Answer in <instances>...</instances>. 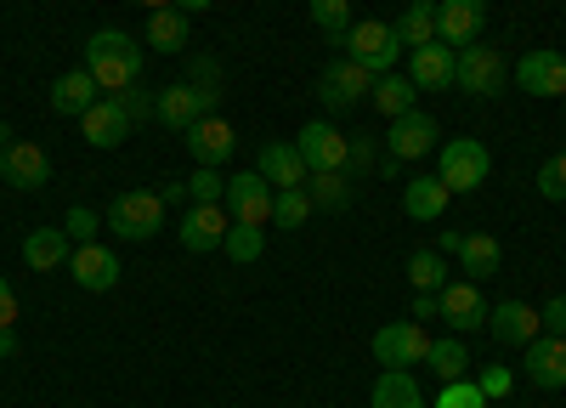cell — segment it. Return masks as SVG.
Returning a JSON list of instances; mask_svg holds the SVG:
<instances>
[{"mask_svg": "<svg viewBox=\"0 0 566 408\" xmlns=\"http://www.w3.org/2000/svg\"><path fill=\"white\" fill-rule=\"evenodd\" d=\"M85 69H91V80L103 85V97H114V91L136 85V74H142V45H136L125 29H97V34L85 40Z\"/></svg>", "mask_w": 566, "mask_h": 408, "instance_id": "cell-1", "label": "cell"}, {"mask_svg": "<svg viewBox=\"0 0 566 408\" xmlns=\"http://www.w3.org/2000/svg\"><path fill=\"white\" fill-rule=\"evenodd\" d=\"M488 170H493V154L476 136H453V143L437 148V176H442L448 193H476L488 181Z\"/></svg>", "mask_w": 566, "mask_h": 408, "instance_id": "cell-2", "label": "cell"}, {"mask_svg": "<svg viewBox=\"0 0 566 408\" xmlns=\"http://www.w3.org/2000/svg\"><path fill=\"white\" fill-rule=\"evenodd\" d=\"M346 57H352V63H363L374 80H380V74H391V69H397L402 40H397V29H391V23L368 18V23H352V34H346Z\"/></svg>", "mask_w": 566, "mask_h": 408, "instance_id": "cell-3", "label": "cell"}, {"mask_svg": "<svg viewBox=\"0 0 566 408\" xmlns=\"http://www.w3.org/2000/svg\"><path fill=\"white\" fill-rule=\"evenodd\" d=\"M165 227V199L159 193H119L108 205V233L125 239V244H142V239H154Z\"/></svg>", "mask_w": 566, "mask_h": 408, "instance_id": "cell-4", "label": "cell"}, {"mask_svg": "<svg viewBox=\"0 0 566 408\" xmlns=\"http://www.w3.org/2000/svg\"><path fill=\"white\" fill-rule=\"evenodd\" d=\"M510 80V63L493 52V45H459V69H453V85H464L470 97H499Z\"/></svg>", "mask_w": 566, "mask_h": 408, "instance_id": "cell-5", "label": "cell"}, {"mask_svg": "<svg viewBox=\"0 0 566 408\" xmlns=\"http://www.w3.org/2000/svg\"><path fill=\"white\" fill-rule=\"evenodd\" d=\"M374 91V74L363 69V63H352V57H335L323 74H317V97H323V108L328 114H346V108H357L363 97Z\"/></svg>", "mask_w": 566, "mask_h": 408, "instance_id": "cell-6", "label": "cell"}, {"mask_svg": "<svg viewBox=\"0 0 566 408\" xmlns=\"http://www.w3.org/2000/svg\"><path fill=\"white\" fill-rule=\"evenodd\" d=\"M437 250H442V255H453V261L464 266V279H470V284L493 279L499 261H504V250H499V239H493V233H442V239H437Z\"/></svg>", "mask_w": 566, "mask_h": 408, "instance_id": "cell-7", "label": "cell"}, {"mask_svg": "<svg viewBox=\"0 0 566 408\" xmlns=\"http://www.w3.org/2000/svg\"><path fill=\"white\" fill-rule=\"evenodd\" d=\"M227 216L250 221V227H266L272 221V181L261 170H232L227 176Z\"/></svg>", "mask_w": 566, "mask_h": 408, "instance_id": "cell-8", "label": "cell"}, {"mask_svg": "<svg viewBox=\"0 0 566 408\" xmlns=\"http://www.w3.org/2000/svg\"><path fill=\"white\" fill-rule=\"evenodd\" d=\"M424 352H431V335H424V324H386L374 329V357L386 363V369H413V363H424Z\"/></svg>", "mask_w": 566, "mask_h": 408, "instance_id": "cell-9", "label": "cell"}, {"mask_svg": "<svg viewBox=\"0 0 566 408\" xmlns=\"http://www.w3.org/2000/svg\"><path fill=\"white\" fill-rule=\"evenodd\" d=\"M0 181L18 188V193H34V188L52 181V159H45L40 143H7L0 148Z\"/></svg>", "mask_w": 566, "mask_h": 408, "instance_id": "cell-10", "label": "cell"}, {"mask_svg": "<svg viewBox=\"0 0 566 408\" xmlns=\"http://www.w3.org/2000/svg\"><path fill=\"white\" fill-rule=\"evenodd\" d=\"M181 136H187V154H193L199 165H216V170H221L232 154H239V130H232L221 114H205V119H193V125H187Z\"/></svg>", "mask_w": 566, "mask_h": 408, "instance_id": "cell-11", "label": "cell"}, {"mask_svg": "<svg viewBox=\"0 0 566 408\" xmlns=\"http://www.w3.org/2000/svg\"><path fill=\"white\" fill-rule=\"evenodd\" d=\"M442 148V136H437V114H402L391 119V136H386V154L391 159H431Z\"/></svg>", "mask_w": 566, "mask_h": 408, "instance_id": "cell-12", "label": "cell"}, {"mask_svg": "<svg viewBox=\"0 0 566 408\" xmlns=\"http://www.w3.org/2000/svg\"><path fill=\"white\" fill-rule=\"evenodd\" d=\"M69 272H74V284H80L85 295H108V290L119 284V255L103 250V239H91V244H74Z\"/></svg>", "mask_w": 566, "mask_h": 408, "instance_id": "cell-13", "label": "cell"}, {"mask_svg": "<svg viewBox=\"0 0 566 408\" xmlns=\"http://www.w3.org/2000/svg\"><path fill=\"white\" fill-rule=\"evenodd\" d=\"M488 29V0H442L437 7V40L442 45H476V34Z\"/></svg>", "mask_w": 566, "mask_h": 408, "instance_id": "cell-14", "label": "cell"}, {"mask_svg": "<svg viewBox=\"0 0 566 408\" xmlns=\"http://www.w3.org/2000/svg\"><path fill=\"white\" fill-rule=\"evenodd\" d=\"M442 295V317H448V329L453 335H476V329H488V301H482V290L470 284V279H459V284H442L437 290Z\"/></svg>", "mask_w": 566, "mask_h": 408, "instance_id": "cell-15", "label": "cell"}, {"mask_svg": "<svg viewBox=\"0 0 566 408\" xmlns=\"http://www.w3.org/2000/svg\"><path fill=\"white\" fill-rule=\"evenodd\" d=\"M227 227H232L227 205H187V216H181V227H176V233H181V250L205 255V250H221Z\"/></svg>", "mask_w": 566, "mask_h": 408, "instance_id": "cell-16", "label": "cell"}, {"mask_svg": "<svg viewBox=\"0 0 566 408\" xmlns=\"http://www.w3.org/2000/svg\"><path fill=\"white\" fill-rule=\"evenodd\" d=\"M510 74L527 97H566V57L560 52H527Z\"/></svg>", "mask_w": 566, "mask_h": 408, "instance_id": "cell-17", "label": "cell"}, {"mask_svg": "<svg viewBox=\"0 0 566 408\" xmlns=\"http://www.w3.org/2000/svg\"><path fill=\"white\" fill-rule=\"evenodd\" d=\"M80 130H85V143H91V148H119L136 125H130V114H125L119 97H97V103L80 114Z\"/></svg>", "mask_w": 566, "mask_h": 408, "instance_id": "cell-18", "label": "cell"}, {"mask_svg": "<svg viewBox=\"0 0 566 408\" xmlns=\"http://www.w3.org/2000/svg\"><path fill=\"white\" fill-rule=\"evenodd\" d=\"M453 69H459V52L453 45H442V40H431V45H419V52H408V80H413V91H448L453 85Z\"/></svg>", "mask_w": 566, "mask_h": 408, "instance_id": "cell-19", "label": "cell"}, {"mask_svg": "<svg viewBox=\"0 0 566 408\" xmlns=\"http://www.w3.org/2000/svg\"><path fill=\"white\" fill-rule=\"evenodd\" d=\"M295 148H301L306 170H346V136H340L335 125H328V119H312V125H301Z\"/></svg>", "mask_w": 566, "mask_h": 408, "instance_id": "cell-20", "label": "cell"}, {"mask_svg": "<svg viewBox=\"0 0 566 408\" xmlns=\"http://www.w3.org/2000/svg\"><path fill=\"white\" fill-rule=\"evenodd\" d=\"M488 329H493V341H504V346H527V341L544 335L538 306H527V301H499V306H488Z\"/></svg>", "mask_w": 566, "mask_h": 408, "instance_id": "cell-21", "label": "cell"}, {"mask_svg": "<svg viewBox=\"0 0 566 408\" xmlns=\"http://www.w3.org/2000/svg\"><path fill=\"white\" fill-rule=\"evenodd\" d=\"M527 380L544 386V391H560L566 386V335L527 341Z\"/></svg>", "mask_w": 566, "mask_h": 408, "instance_id": "cell-22", "label": "cell"}, {"mask_svg": "<svg viewBox=\"0 0 566 408\" xmlns=\"http://www.w3.org/2000/svg\"><path fill=\"white\" fill-rule=\"evenodd\" d=\"M255 170L272 181V193H277V188H306V176H312L295 143H266L261 159H255Z\"/></svg>", "mask_w": 566, "mask_h": 408, "instance_id": "cell-23", "label": "cell"}, {"mask_svg": "<svg viewBox=\"0 0 566 408\" xmlns=\"http://www.w3.org/2000/svg\"><path fill=\"white\" fill-rule=\"evenodd\" d=\"M154 119H159V125H170V130H187L193 119H205V103H199V91L187 85V80H176V85L154 91Z\"/></svg>", "mask_w": 566, "mask_h": 408, "instance_id": "cell-24", "label": "cell"}, {"mask_svg": "<svg viewBox=\"0 0 566 408\" xmlns=\"http://www.w3.org/2000/svg\"><path fill=\"white\" fill-rule=\"evenodd\" d=\"M448 188H442V176L431 170V176H413L408 188H402V210L413 216V221H442V210H448Z\"/></svg>", "mask_w": 566, "mask_h": 408, "instance_id": "cell-25", "label": "cell"}, {"mask_svg": "<svg viewBox=\"0 0 566 408\" xmlns=\"http://www.w3.org/2000/svg\"><path fill=\"white\" fill-rule=\"evenodd\" d=\"M97 97H103V85L91 80V69H69V74H57V85H52V108H57V114H74V119L97 103Z\"/></svg>", "mask_w": 566, "mask_h": 408, "instance_id": "cell-26", "label": "cell"}, {"mask_svg": "<svg viewBox=\"0 0 566 408\" xmlns=\"http://www.w3.org/2000/svg\"><path fill=\"white\" fill-rule=\"evenodd\" d=\"M74 255V239L63 233V227H34V233L23 239V261L34 266V272H52V266H63Z\"/></svg>", "mask_w": 566, "mask_h": 408, "instance_id": "cell-27", "label": "cell"}, {"mask_svg": "<svg viewBox=\"0 0 566 408\" xmlns=\"http://www.w3.org/2000/svg\"><path fill=\"white\" fill-rule=\"evenodd\" d=\"M368 97H374V108H380L386 119H402V114H413V108H419V91H413V80H408V74H397V69L374 80Z\"/></svg>", "mask_w": 566, "mask_h": 408, "instance_id": "cell-28", "label": "cell"}, {"mask_svg": "<svg viewBox=\"0 0 566 408\" xmlns=\"http://www.w3.org/2000/svg\"><path fill=\"white\" fill-rule=\"evenodd\" d=\"M391 29H397V40H402V52L431 45V40H437V0H408V12H402Z\"/></svg>", "mask_w": 566, "mask_h": 408, "instance_id": "cell-29", "label": "cell"}, {"mask_svg": "<svg viewBox=\"0 0 566 408\" xmlns=\"http://www.w3.org/2000/svg\"><path fill=\"white\" fill-rule=\"evenodd\" d=\"M187 12H176V7H159V12H148V45L154 52H165V57H176L181 45H187Z\"/></svg>", "mask_w": 566, "mask_h": 408, "instance_id": "cell-30", "label": "cell"}, {"mask_svg": "<svg viewBox=\"0 0 566 408\" xmlns=\"http://www.w3.org/2000/svg\"><path fill=\"white\" fill-rule=\"evenodd\" d=\"M306 193H312L317 210H352V176L346 170H312Z\"/></svg>", "mask_w": 566, "mask_h": 408, "instance_id": "cell-31", "label": "cell"}, {"mask_svg": "<svg viewBox=\"0 0 566 408\" xmlns=\"http://www.w3.org/2000/svg\"><path fill=\"white\" fill-rule=\"evenodd\" d=\"M374 408H424L419 380L408 369H386L380 380H374Z\"/></svg>", "mask_w": 566, "mask_h": 408, "instance_id": "cell-32", "label": "cell"}, {"mask_svg": "<svg viewBox=\"0 0 566 408\" xmlns=\"http://www.w3.org/2000/svg\"><path fill=\"white\" fill-rule=\"evenodd\" d=\"M424 363H431V375H437V380H464V369H470V341H464V335L431 341Z\"/></svg>", "mask_w": 566, "mask_h": 408, "instance_id": "cell-33", "label": "cell"}, {"mask_svg": "<svg viewBox=\"0 0 566 408\" xmlns=\"http://www.w3.org/2000/svg\"><path fill=\"white\" fill-rule=\"evenodd\" d=\"M221 250L239 261V266H255V261L266 255V233H261V227H250V221H232L227 239H221Z\"/></svg>", "mask_w": 566, "mask_h": 408, "instance_id": "cell-34", "label": "cell"}, {"mask_svg": "<svg viewBox=\"0 0 566 408\" xmlns=\"http://www.w3.org/2000/svg\"><path fill=\"white\" fill-rule=\"evenodd\" d=\"M317 205H312V193L306 188H277L272 193V221L283 227V233H295V227H306V216H312Z\"/></svg>", "mask_w": 566, "mask_h": 408, "instance_id": "cell-35", "label": "cell"}, {"mask_svg": "<svg viewBox=\"0 0 566 408\" xmlns=\"http://www.w3.org/2000/svg\"><path fill=\"white\" fill-rule=\"evenodd\" d=\"M312 23L328 34V45H346V34H352V0H312Z\"/></svg>", "mask_w": 566, "mask_h": 408, "instance_id": "cell-36", "label": "cell"}, {"mask_svg": "<svg viewBox=\"0 0 566 408\" xmlns=\"http://www.w3.org/2000/svg\"><path fill=\"white\" fill-rule=\"evenodd\" d=\"M408 284L437 295V290L448 284V255H442V250H413V255H408Z\"/></svg>", "mask_w": 566, "mask_h": 408, "instance_id": "cell-37", "label": "cell"}, {"mask_svg": "<svg viewBox=\"0 0 566 408\" xmlns=\"http://www.w3.org/2000/svg\"><path fill=\"white\" fill-rule=\"evenodd\" d=\"M199 91V103H205V114H216L221 108V63L216 57H193V80H187Z\"/></svg>", "mask_w": 566, "mask_h": 408, "instance_id": "cell-38", "label": "cell"}, {"mask_svg": "<svg viewBox=\"0 0 566 408\" xmlns=\"http://www.w3.org/2000/svg\"><path fill=\"white\" fill-rule=\"evenodd\" d=\"M187 199H193V205H221L227 199V176L216 165H199L193 176H187Z\"/></svg>", "mask_w": 566, "mask_h": 408, "instance_id": "cell-39", "label": "cell"}, {"mask_svg": "<svg viewBox=\"0 0 566 408\" xmlns=\"http://www.w3.org/2000/svg\"><path fill=\"white\" fill-rule=\"evenodd\" d=\"M437 408H488V397H482V386H476V380H442Z\"/></svg>", "mask_w": 566, "mask_h": 408, "instance_id": "cell-40", "label": "cell"}, {"mask_svg": "<svg viewBox=\"0 0 566 408\" xmlns=\"http://www.w3.org/2000/svg\"><path fill=\"white\" fill-rule=\"evenodd\" d=\"M538 193H544L549 205H566V148H560L555 159H544V170H538Z\"/></svg>", "mask_w": 566, "mask_h": 408, "instance_id": "cell-41", "label": "cell"}, {"mask_svg": "<svg viewBox=\"0 0 566 408\" xmlns=\"http://www.w3.org/2000/svg\"><path fill=\"white\" fill-rule=\"evenodd\" d=\"M63 233H69L74 244H91V239H97V210H91V205H74V210L63 216Z\"/></svg>", "mask_w": 566, "mask_h": 408, "instance_id": "cell-42", "label": "cell"}, {"mask_svg": "<svg viewBox=\"0 0 566 408\" xmlns=\"http://www.w3.org/2000/svg\"><path fill=\"white\" fill-rule=\"evenodd\" d=\"M374 136H346V176H368L374 170Z\"/></svg>", "mask_w": 566, "mask_h": 408, "instance_id": "cell-43", "label": "cell"}, {"mask_svg": "<svg viewBox=\"0 0 566 408\" xmlns=\"http://www.w3.org/2000/svg\"><path fill=\"white\" fill-rule=\"evenodd\" d=\"M476 386H482V397L493 402V397H510V386H515V375L504 369V363H488V369L476 375Z\"/></svg>", "mask_w": 566, "mask_h": 408, "instance_id": "cell-44", "label": "cell"}, {"mask_svg": "<svg viewBox=\"0 0 566 408\" xmlns=\"http://www.w3.org/2000/svg\"><path fill=\"white\" fill-rule=\"evenodd\" d=\"M114 97L125 103V114H130V125H142V119H148V114H154V97H148V91H142V85H125V91H114Z\"/></svg>", "mask_w": 566, "mask_h": 408, "instance_id": "cell-45", "label": "cell"}, {"mask_svg": "<svg viewBox=\"0 0 566 408\" xmlns=\"http://www.w3.org/2000/svg\"><path fill=\"white\" fill-rule=\"evenodd\" d=\"M538 324H544V335H566V295H549L538 306Z\"/></svg>", "mask_w": 566, "mask_h": 408, "instance_id": "cell-46", "label": "cell"}, {"mask_svg": "<svg viewBox=\"0 0 566 408\" xmlns=\"http://www.w3.org/2000/svg\"><path fill=\"white\" fill-rule=\"evenodd\" d=\"M424 317H442V295L413 290V324H424Z\"/></svg>", "mask_w": 566, "mask_h": 408, "instance_id": "cell-47", "label": "cell"}, {"mask_svg": "<svg viewBox=\"0 0 566 408\" xmlns=\"http://www.w3.org/2000/svg\"><path fill=\"white\" fill-rule=\"evenodd\" d=\"M18 324V295H12V284L0 279V329H12Z\"/></svg>", "mask_w": 566, "mask_h": 408, "instance_id": "cell-48", "label": "cell"}, {"mask_svg": "<svg viewBox=\"0 0 566 408\" xmlns=\"http://www.w3.org/2000/svg\"><path fill=\"white\" fill-rule=\"evenodd\" d=\"M170 7H176V12H187V18H193V12H205V7H216V0H170Z\"/></svg>", "mask_w": 566, "mask_h": 408, "instance_id": "cell-49", "label": "cell"}, {"mask_svg": "<svg viewBox=\"0 0 566 408\" xmlns=\"http://www.w3.org/2000/svg\"><path fill=\"white\" fill-rule=\"evenodd\" d=\"M159 199H170V205H176V199H187V181H165Z\"/></svg>", "mask_w": 566, "mask_h": 408, "instance_id": "cell-50", "label": "cell"}, {"mask_svg": "<svg viewBox=\"0 0 566 408\" xmlns=\"http://www.w3.org/2000/svg\"><path fill=\"white\" fill-rule=\"evenodd\" d=\"M12 352H18V341H12V329H0V363H7Z\"/></svg>", "mask_w": 566, "mask_h": 408, "instance_id": "cell-51", "label": "cell"}, {"mask_svg": "<svg viewBox=\"0 0 566 408\" xmlns=\"http://www.w3.org/2000/svg\"><path fill=\"white\" fill-rule=\"evenodd\" d=\"M136 7H148V12H159V7H170V0H136Z\"/></svg>", "mask_w": 566, "mask_h": 408, "instance_id": "cell-52", "label": "cell"}, {"mask_svg": "<svg viewBox=\"0 0 566 408\" xmlns=\"http://www.w3.org/2000/svg\"><path fill=\"white\" fill-rule=\"evenodd\" d=\"M560 103H566V97H560Z\"/></svg>", "mask_w": 566, "mask_h": 408, "instance_id": "cell-53", "label": "cell"}]
</instances>
